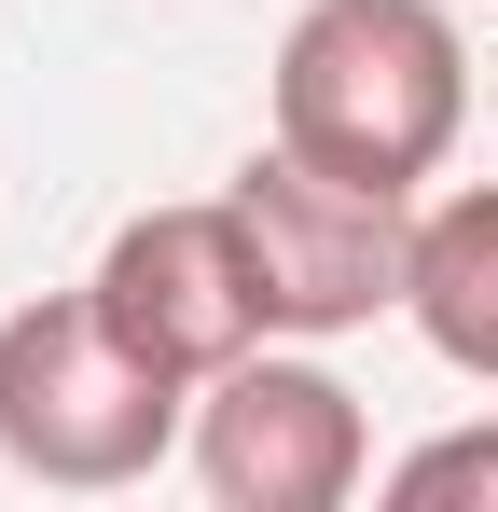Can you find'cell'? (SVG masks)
I'll return each mask as SVG.
<instances>
[{"label": "cell", "mask_w": 498, "mask_h": 512, "mask_svg": "<svg viewBox=\"0 0 498 512\" xmlns=\"http://www.w3.org/2000/svg\"><path fill=\"white\" fill-rule=\"evenodd\" d=\"M97 305H111V333L166 360L180 388H208V374H236L249 346H277V305H263V263H249V222L236 194H208V208H139L97 277H83Z\"/></svg>", "instance_id": "5b68a950"}, {"label": "cell", "mask_w": 498, "mask_h": 512, "mask_svg": "<svg viewBox=\"0 0 498 512\" xmlns=\"http://www.w3.org/2000/svg\"><path fill=\"white\" fill-rule=\"evenodd\" d=\"M388 499H402V512H498V416L415 443L402 471H388Z\"/></svg>", "instance_id": "52a82bcc"}, {"label": "cell", "mask_w": 498, "mask_h": 512, "mask_svg": "<svg viewBox=\"0 0 498 512\" xmlns=\"http://www.w3.org/2000/svg\"><path fill=\"white\" fill-rule=\"evenodd\" d=\"M360 471H374L360 388H346L332 360H305L291 333L194 388V485L222 512H346Z\"/></svg>", "instance_id": "277c9868"}, {"label": "cell", "mask_w": 498, "mask_h": 512, "mask_svg": "<svg viewBox=\"0 0 498 512\" xmlns=\"http://www.w3.org/2000/svg\"><path fill=\"white\" fill-rule=\"evenodd\" d=\"M471 125V42L443 0H305L277 42V139L332 180L415 194Z\"/></svg>", "instance_id": "6da1fadb"}, {"label": "cell", "mask_w": 498, "mask_h": 512, "mask_svg": "<svg viewBox=\"0 0 498 512\" xmlns=\"http://www.w3.org/2000/svg\"><path fill=\"white\" fill-rule=\"evenodd\" d=\"M402 319L429 333L443 374L498 388V180L415 208V277H402Z\"/></svg>", "instance_id": "8992f818"}, {"label": "cell", "mask_w": 498, "mask_h": 512, "mask_svg": "<svg viewBox=\"0 0 498 512\" xmlns=\"http://www.w3.org/2000/svg\"><path fill=\"white\" fill-rule=\"evenodd\" d=\"M222 194H236V222H249L263 305H277V333H291V346L360 333V319L402 305V277H415V194L332 180V167H305L291 139H263Z\"/></svg>", "instance_id": "3957f363"}, {"label": "cell", "mask_w": 498, "mask_h": 512, "mask_svg": "<svg viewBox=\"0 0 498 512\" xmlns=\"http://www.w3.org/2000/svg\"><path fill=\"white\" fill-rule=\"evenodd\" d=\"M166 443H194V388L111 333L97 291H42L0 319V471L56 499H111L153 485Z\"/></svg>", "instance_id": "7a4b0ae2"}]
</instances>
